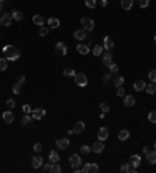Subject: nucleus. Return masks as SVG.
Masks as SVG:
<instances>
[{
	"mask_svg": "<svg viewBox=\"0 0 156 173\" xmlns=\"http://www.w3.org/2000/svg\"><path fill=\"white\" fill-rule=\"evenodd\" d=\"M3 53H5V58L8 61H16L21 58V50L16 47V45H5V47L2 49Z\"/></svg>",
	"mask_w": 156,
	"mask_h": 173,
	"instance_id": "obj_1",
	"label": "nucleus"
},
{
	"mask_svg": "<svg viewBox=\"0 0 156 173\" xmlns=\"http://www.w3.org/2000/svg\"><path fill=\"white\" fill-rule=\"evenodd\" d=\"M69 162H70L72 168H81V165H83V161H81V158L78 154H72L69 158Z\"/></svg>",
	"mask_w": 156,
	"mask_h": 173,
	"instance_id": "obj_2",
	"label": "nucleus"
},
{
	"mask_svg": "<svg viewBox=\"0 0 156 173\" xmlns=\"http://www.w3.org/2000/svg\"><path fill=\"white\" fill-rule=\"evenodd\" d=\"M73 78H75V83H77L78 87H84V86H88V83H89L88 77H86L84 74H77Z\"/></svg>",
	"mask_w": 156,
	"mask_h": 173,
	"instance_id": "obj_3",
	"label": "nucleus"
},
{
	"mask_svg": "<svg viewBox=\"0 0 156 173\" xmlns=\"http://www.w3.org/2000/svg\"><path fill=\"white\" fill-rule=\"evenodd\" d=\"M13 22V16L11 13H2V16H0V25L3 27H10Z\"/></svg>",
	"mask_w": 156,
	"mask_h": 173,
	"instance_id": "obj_4",
	"label": "nucleus"
},
{
	"mask_svg": "<svg viewBox=\"0 0 156 173\" xmlns=\"http://www.w3.org/2000/svg\"><path fill=\"white\" fill-rule=\"evenodd\" d=\"M81 25H83V30H86V31L94 30V20L91 19V17H83V19H81Z\"/></svg>",
	"mask_w": 156,
	"mask_h": 173,
	"instance_id": "obj_5",
	"label": "nucleus"
},
{
	"mask_svg": "<svg viewBox=\"0 0 156 173\" xmlns=\"http://www.w3.org/2000/svg\"><path fill=\"white\" fill-rule=\"evenodd\" d=\"M103 66H106V67H109L114 62V56H113V52L111 50H106L105 52V55H103Z\"/></svg>",
	"mask_w": 156,
	"mask_h": 173,
	"instance_id": "obj_6",
	"label": "nucleus"
},
{
	"mask_svg": "<svg viewBox=\"0 0 156 173\" xmlns=\"http://www.w3.org/2000/svg\"><path fill=\"white\" fill-rule=\"evenodd\" d=\"M55 52H56V55H59V56H66L67 55V45L64 42H58L55 45Z\"/></svg>",
	"mask_w": 156,
	"mask_h": 173,
	"instance_id": "obj_7",
	"label": "nucleus"
},
{
	"mask_svg": "<svg viewBox=\"0 0 156 173\" xmlns=\"http://www.w3.org/2000/svg\"><path fill=\"white\" fill-rule=\"evenodd\" d=\"M100 168H98V165L95 162H88V164H84V167H83V171L84 173H97Z\"/></svg>",
	"mask_w": 156,
	"mask_h": 173,
	"instance_id": "obj_8",
	"label": "nucleus"
},
{
	"mask_svg": "<svg viewBox=\"0 0 156 173\" xmlns=\"http://www.w3.org/2000/svg\"><path fill=\"white\" fill-rule=\"evenodd\" d=\"M91 150H92L94 153H103V150H105V143H103V140H97V142H94L92 145H91Z\"/></svg>",
	"mask_w": 156,
	"mask_h": 173,
	"instance_id": "obj_9",
	"label": "nucleus"
},
{
	"mask_svg": "<svg viewBox=\"0 0 156 173\" xmlns=\"http://www.w3.org/2000/svg\"><path fill=\"white\" fill-rule=\"evenodd\" d=\"M44 115H45V109L44 108H36V109H33V111H31V117H33L34 120H41Z\"/></svg>",
	"mask_w": 156,
	"mask_h": 173,
	"instance_id": "obj_10",
	"label": "nucleus"
},
{
	"mask_svg": "<svg viewBox=\"0 0 156 173\" xmlns=\"http://www.w3.org/2000/svg\"><path fill=\"white\" fill-rule=\"evenodd\" d=\"M56 147H58V150H67L70 147V140L66 137H61L56 140Z\"/></svg>",
	"mask_w": 156,
	"mask_h": 173,
	"instance_id": "obj_11",
	"label": "nucleus"
},
{
	"mask_svg": "<svg viewBox=\"0 0 156 173\" xmlns=\"http://www.w3.org/2000/svg\"><path fill=\"white\" fill-rule=\"evenodd\" d=\"M2 119H3L5 123H13V120H14V114L11 112V109H8V111H5V112L2 114Z\"/></svg>",
	"mask_w": 156,
	"mask_h": 173,
	"instance_id": "obj_12",
	"label": "nucleus"
},
{
	"mask_svg": "<svg viewBox=\"0 0 156 173\" xmlns=\"http://www.w3.org/2000/svg\"><path fill=\"white\" fill-rule=\"evenodd\" d=\"M97 137H98V140H103V142H105V140L109 137V130H108V128H100Z\"/></svg>",
	"mask_w": 156,
	"mask_h": 173,
	"instance_id": "obj_13",
	"label": "nucleus"
},
{
	"mask_svg": "<svg viewBox=\"0 0 156 173\" xmlns=\"http://www.w3.org/2000/svg\"><path fill=\"white\" fill-rule=\"evenodd\" d=\"M134 103H136V98H134L133 95H126V94H125V97H123V105H125L126 108H131V106H134Z\"/></svg>",
	"mask_w": 156,
	"mask_h": 173,
	"instance_id": "obj_14",
	"label": "nucleus"
},
{
	"mask_svg": "<svg viewBox=\"0 0 156 173\" xmlns=\"http://www.w3.org/2000/svg\"><path fill=\"white\" fill-rule=\"evenodd\" d=\"M73 38L78 39V41H83V39H86V38H88V31H86V30H83V28H81V30H77L75 33H73Z\"/></svg>",
	"mask_w": 156,
	"mask_h": 173,
	"instance_id": "obj_15",
	"label": "nucleus"
},
{
	"mask_svg": "<svg viewBox=\"0 0 156 173\" xmlns=\"http://www.w3.org/2000/svg\"><path fill=\"white\" fill-rule=\"evenodd\" d=\"M141 162H142V159H141V156L139 154H133V156L130 158V164H131V167H139L141 165Z\"/></svg>",
	"mask_w": 156,
	"mask_h": 173,
	"instance_id": "obj_16",
	"label": "nucleus"
},
{
	"mask_svg": "<svg viewBox=\"0 0 156 173\" xmlns=\"http://www.w3.org/2000/svg\"><path fill=\"white\" fill-rule=\"evenodd\" d=\"M103 49L105 50H113L114 49V41L109 38V36H106L105 41H103Z\"/></svg>",
	"mask_w": 156,
	"mask_h": 173,
	"instance_id": "obj_17",
	"label": "nucleus"
},
{
	"mask_svg": "<svg viewBox=\"0 0 156 173\" xmlns=\"http://www.w3.org/2000/svg\"><path fill=\"white\" fill-rule=\"evenodd\" d=\"M145 156H147V161H148L150 164H156V150H148L145 153Z\"/></svg>",
	"mask_w": 156,
	"mask_h": 173,
	"instance_id": "obj_18",
	"label": "nucleus"
},
{
	"mask_svg": "<svg viewBox=\"0 0 156 173\" xmlns=\"http://www.w3.org/2000/svg\"><path fill=\"white\" fill-rule=\"evenodd\" d=\"M133 3H134V0H120V6L125 11H130L133 8Z\"/></svg>",
	"mask_w": 156,
	"mask_h": 173,
	"instance_id": "obj_19",
	"label": "nucleus"
},
{
	"mask_svg": "<svg viewBox=\"0 0 156 173\" xmlns=\"http://www.w3.org/2000/svg\"><path fill=\"white\" fill-rule=\"evenodd\" d=\"M113 83H114V86H116V87H120V86H122V84L125 83V78L116 74V75L113 77Z\"/></svg>",
	"mask_w": 156,
	"mask_h": 173,
	"instance_id": "obj_20",
	"label": "nucleus"
},
{
	"mask_svg": "<svg viewBox=\"0 0 156 173\" xmlns=\"http://www.w3.org/2000/svg\"><path fill=\"white\" fill-rule=\"evenodd\" d=\"M42 158H39V156H33L31 158V165L34 167V168H41L42 167Z\"/></svg>",
	"mask_w": 156,
	"mask_h": 173,
	"instance_id": "obj_21",
	"label": "nucleus"
},
{
	"mask_svg": "<svg viewBox=\"0 0 156 173\" xmlns=\"http://www.w3.org/2000/svg\"><path fill=\"white\" fill-rule=\"evenodd\" d=\"M84 131V122H77L75 126H73V134H80V133H83Z\"/></svg>",
	"mask_w": 156,
	"mask_h": 173,
	"instance_id": "obj_22",
	"label": "nucleus"
},
{
	"mask_svg": "<svg viewBox=\"0 0 156 173\" xmlns=\"http://www.w3.org/2000/svg\"><path fill=\"white\" fill-rule=\"evenodd\" d=\"M11 16H13V20H16V22H22L24 20V14L21 11H17V10L11 11Z\"/></svg>",
	"mask_w": 156,
	"mask_h": 173,
	"instance_id": "obj_23",
	"label": "nucleus"
},
{
	"mask_svg": "<svg viewBox=\"0 0 156 173\" xmlns=\"http://www.w3.org/2000/svg\"><path fill=\"white\" fill-rule=\"evenodd\" d=\"M133 87H134V90H137V92H141V90H144V89H145V83H144L142 80H137V81H134Z\"/></svg>",
	"mask_w": 156,
	"mask_h": 173,
	"instance_id": "obj_24",
	"label": "nucleus"
},
{
	"mask_svg": "<svg viewBox=\"0 0 156 173\" xmlns=\"http://www.w3.org/2000/svg\"><path fill=\"white\" fill-rule=\"evenodd\" d=\"M77 52L80 55H88L89 53V47H88V45H84V44H78L77 45Z\"/></svg>",
	"mask_w": 156,
	"mask_h": 173,
	"instance_id": "obj_25",
	"label": "nucleus"
},
{
	"mask_svg": "<svg viewBox=\"0 0 156 173\" xmlns=\"http://www.w3.org/2000/svg\"><path fill=\"white\" fill-rule=\"evenodd\" d=\"M33 22H34V25H39V27H42L44 25V17L41 16V14H36V16H33Z\"/></svg>",
	"mask_w": 156,
	"mask_h": 173,
	"instance_id": "obj_26",
	"label": "nucleus"
},
{
	"mask_svg": "<svg viewBox=\"0 0 156 173\" xmlns=\"http://www.w3.org/2000/svg\"><path fill=\"white\" fill-rule=\"evenodd\" d=\"M117 137H119V140H126L128 137H130V131H128V130H122L120 133H119Z\"/></svg>",
	"mask_w": 156,
	"mask_h": 173,
	"instance_id": "obj_27",
	"label": "nucleus"
},
{
	"mask_svg": "<svg viewBox=\"0 0 156 173\" xmlns=\"http://www.w3.org/2000/svg\"><path fill=\"white\" fill-rule=\"evenodd\" d=\"M145 90L148 94H154L156 92V83H153V81H151L150 84H145Z\"/></svg>",
	"mask_w": 156,
	"mask_h": 173,
	"instance_id": "obj_28",
	"label": "nucleus"
},
{
	"mask_svg": "<svg viewBox=\"0 0 156 173\" xmlns=\"http://www.w3.org/2000/svg\"><path fill=\"white\" fill-rule=\"evenodd\" d=\"M102 53H103V47H102V45H94V49H92V55H94V56H100Z\"/></svg>",
	"mask_w": 156,
	"mask_h": 173,
	"instance_id": "obj_29",
	"label": "nucleus"
},
{
	"mask_svg": "<svg viewBox=\"0 0 156 173\" xmlns=\"http://www.w3.org/2000/svg\"><path fill=\"white\" fill-rule=\"evenodd\" d=\"M49 25H50V28H58V27H59V19L50 17V19H49Z\"/></svg>",
	"mask_w": 156,
	"mask_h": 173,
	"instance_id": "obj_30",
	"label": "nucleus"
},
{
	"mask_svg": "<svg viewBox=\"0 0 156 173\" xmlns=\"http://www.w3.org/2000/svg\"><path fill=\"white\" fill-rule=\"evenodd\" d=\"M31 120H33V117H31V114H25V115L22 117V125H24V126H27V125H30V123H31Z\"/></svg>",
	"mask_w": 156,
	"mask_h": 173,
	"instance_id": "obj_31",
	"label": "nucleus"
},
{
	"mask_svg": "<svg viewBox=\"0 0 156 173\" xmlns=\"http://www.w3.org/2000/svg\"><path fill=\"white\" fill-rule=\"evenodd\" d=\"M49 159H50V162H59V154L56 151H50Z\"/></svg>",
	"mask_w": 156,
	"mask_h": 173,
	"instance_id": "obj_32",
	"label": "nucleus"
},
{
	"mask_svg": "<svg viewBox=\"0 0 156 173\" xmlns=\"http://www.w3.org/2000/svg\"><path fill=\"white\" fill-rule=\"evenodd\" d=\"M62 75H64V77H75V75H77V72L73 70V69H70V67H67V69H64V70H62Z\"/></svg>",
	"mask_w": 156,
	"mask_h": 173,
	"instance_id": "obj_33",
	"label": "nucleus"
},
{
	"mask_svg": "<svg viewBox=\"0 0 156 173\" xmlns=\"http://www.w3.org/2000/svg\"><path fill=\"white\" fill-rule=\"evenodd\" d=\"M50 171H52V173H61V167H59V164H58V162H52V165H50Z\"/></svg>",
	"mask_w": 156,
	"mask_h": 173,
	"instance_id": "obj_34",
	"label": "nucleus"
},
{
	"mask_svg": "<svg viewBox=\"0 0 156 173\" xmlns=\"http://www.w3.org/2000/svg\"><path fill=\"white\" fill-rule=\"evenodd\" d=\"M22 86H24V84H21V83H14V86H13V92H14L16 95H19V94L22 92Z\"/></svg>",
	"mask_w": 156,
	"mask_h": 173,
	"instance_id": "obj_35",
	"label": "nucleus"
},
{
	"mask_svg": "<svg viewBox=\"0 0 156 173\" xmlns=\"http://www.w3.org/2000/svg\"><path fill=\"white\" fill-rule=\"evenodd\" d=\"M6 67H8V59L6 58H0V72L6 70Z\"/></svg>",
	"mask_w": 156,
	"mask_h": 173,
	"instance_id": "obj_36",
	"label": "nucleus"
},
{
	"mask_svg": "<svg viewBox=\"0 0 156 173\" xmlns=\"http://www.w3.org/2000/svg\"><path fill=\"white\" fill-rule=\"evenodd\" d=\"M49 33H50V28H49V27H45V25L39 27V34H41V36H47Z\"/></svg>",
	"mask_w": 156,
	"mask_h": 173,
	"instance_id": "obj_37",
	"label": "nucleus"
},
{
	"mask_svg": "<svg viewBox=\"0 0 156 173\" xmlns=\"http://www.w3.org/2000/svg\"><path fill=\"white\" fill-rule=\"evenodd\" d=\"M109 72H111V74H113V75H116V74H117V72H119V66L116 64V62H113V64H111V66H109Z\"/></svg>",
	"mask_w": 156,
	"mask_h": 173,
	"instance_id": "obj_38",
	"label": "nucleus"
},
{
	"mask_svg": "<svg viewBox=\"0 0 156 173\" xmlns=\"http://www.w3.org/2000/svg\"><path fill=\"white\" fill-rule=\"evenodd\" d=\"M80 151H81V154H89V153L92 151V150H91V147H89V145H83V147L80 148Z\"/></svg>",
	"mask_w": 156,
	"mask_h": 173,
	"instance_id": "obj_39",
	"label": "nucleus"
},
{
	"mask_svg": "<svg viewBox=\"0 0 156 173\" xmlns=\"http://www.w3.org/2000/svg\"><path fill=\"white\" fill-rule=\"evenodd\" d=\"M84 3L88 8H95L97 6V0H84Z\"/></svg>",
	"mask_w": 156,
	"mask_h": 173,
	"instance_id": "obj_40",
	"label": "nucleus"
},
{
	"mask_svg": "<svg viewBox=\"0 0 156 173\" xmlns=\"http://www.w3.org/2000/svg\"><path fill=\"white\" fill-rule=\"evenodd\" d=\"M131 170V164L128 162V164H122V167H120V171H123V173H126V171H130Z\"/></svg>",
	"mask_w": 156,
	"mask_h": 173,
	"instance_id": "obj_41",
	"label": "nucleus"
},
{
	"mask_svg": "<svg viewBox=\"0 0 156 173\" xmlns=\"http://www.w3.org/2000/svg\"><path fill=\"white\" fill-rule=\"evenodd\" d=\"M148 78H150V81L156 83V69H153V70H150V72H148Z\"/></svg>",
	"mask_w": 156,
	"mask_h": 173,
	"instance_id": "obj_42",
	"label": "nucleus"
},
{
	"mask_svg": "<svg viewBox=\"0 0 156 173\" xmlns=\"http://www.w3.org/2000/svg\"><path fill=\"white\" fill-rule=\"evenodd\" d=\"M111 80H113V74H111V72H108V74L103 75V83H109Z\"/></svg>",
	"mask_w": 156,
	"mask_h": 173,
	"instance_id": "obj_43",
	"label": "nucleus"
},
{
	"mask_svg": "<svg viewBox=\"0 0 156 173\" xmlns=\"http://www.w3.org/2000/svg\"><path fill=\"white\" fill-rule=\"evenodd\" d=\"M6 108L8 109H14L16 108V102H14V100H11V98L6 100Z\"/></svg>",
	"mask_w": 156,
	"mask_h": 173,
	"instance_id": "obj_44",
	"label": "nucleus"
},
{
	"mask_svg": "<svg viewBox=\"0 0 156 173\" xmlns=\"http://www.w3.org/2000/svg\"><path fill=\"white\" fill-rule=\"evenodd\" d=\"M148 120H150L151 123H156V111L148 112Z\"/></svg>",
	"mask_w": 156,
	"mask_h": 173,
	"instance_id": "obj_45",
	"label": "nucleus"
},
{
	"mask_svg": "<svg viewBox=\"0 0 156 173\" xmlns=\"http://www.w3.org/2000/svg\"><path fill=\"white\" fill-rule=\"evenodd\" d=\"M100 109H102V112H109V105L108 103H100Z\"/></svg>",
	"mask_w": 156,
	"mask_h": 173,
	"instance_id": "obj_46",
	"label": "nucleus"
},
{
	"mask_svg": "<svg viewBox=\"0 0 156 173\" xmlns=\"http://www.w3.org/2000/svg\"><path fill=\"white\" fill-rule=\"evenodd\" d=\"M33 151H34V153H41V151H42V145H41V143H34Z\"/></svg>",
	"mask_w": 156,
	"mask_h": 173,
	"instance_id": "obj_47",
	"label": "nucleus"
},
{
	"mask_svg": "<svg viewBox=\"0 0 156 173\" xmlns=\"http://www.w3.org/2000/svg\"><path fill=\"white\" fill-rule=\"evenodd\" d=\"M150 5V0H139V6L141 8H147Z\"/></svg>",
	"mask_w": 156,
	"mask_h": 173,
	"instance_id": "obj_48",
	"label": "nucleus"
},
{
	"mask_svg": "<svg viewBox=\"0 0 156 173\" xmlns=\"http://www.w3.org/2000/svg\"><path fill=\"white\" fill-rule=\"evenodd\" d=\"M117 95L119 97H125V89L120 86V87H117Z\"/></svg>",
	"mask_w": 156,
	"mask_h": 173,
	"instance_id": "obj_49",
	"label": "nucleus"
},
{
	"mask_svg": "<svg viewBox=\"0 0 156 173\" xmlns=\"http://www.w3.org/2000/svg\"><path fill=\"white\" fill-rule=\"evenodd\" d=\"M31 111H33V109H31L28 105H24V112H25V114H31Z\"/></svg>",
	"mask_w": 156,
	"mask_h": 173,
	"instance_id": "obj_50",
	"label": "nucleus"
},
{
	"mask_svg": "<svg viewBox=\"0 0 156 173\" xmlns=\"http://www.w3.org/2000/svg\"><path fill=\"white\" fill-rule=\"evenodd\" d=\"M50 165H52V162H49V164H42V170H44V171H50Z\"/></svg>",
	"mask_w": 156,
	"mask_h": 173,
	"instance_id": "obj_51",
	"label": "nucleus"
},
{
	"mask_svg": "<svg viewBox=\"0 0 156 173\" xmlns=\"http://www.w3.org/2000/svg\"><path fill=\"white\" fill-rule=\"evenodd\" d=\"M17 83L24 84V83H25V77H19V78H17Z\"/></svg>",
	"mask_w": 156,
	"mask_h": 173,
	"instance_id": "obj_52",
	"label": "nucleus"
},
{
	"mask_svg": "<svg viewBox=\"0 0 156 173\" xmlns=\"http://www.w3.org/2000/svg\"><path fill=\"white\" fill-rule=\"evenodd\" d=\"M106 5H108V0H100V6H103V8H105Z\"/></svg>",
	"mask_w": 156,
	"mask_h": 173,
	"instance_id": "obj_53",
	"label": "nucleus"
},
{
	"mask_svg": "<svg viewBox=\"0 0 156 173\" xmlns=\"http://www.w3.org/2000/svg\"><path fill=\"white\" fill-rule=\"evenodd\" d=\"M148 150H150V148H148V147H147V145H145V147L142 148V151H144V153H147V151H148Z\"/></svg>",
	"mask_w": 156,
	"mask_h": 173,
	"instance_id": "obj_54",
	"label": "nucleus"
},
{
	"mask_svg": "<svg viewBox=\"0 0 156 173\" xmlns=\"http://www.w3.org/2000/svg\"><path fill=\"white\" fill-rule=\"evenodd\" d=\"M0 14H2V3H0Z\"/></svg>",
	"mask_w": 156,
	"mask_h": 173,
	"instance_id": "obj_55",
	"label": "nucleus"
},
{
	"mask_svg": "<svg viewBox=\"0 0 156 173\" xmlns=\"http://www.w3.org/2000/svg\"><path fill=\"white\" fill-rule=\"evenodd\" d=\"M3 2H5V0H0V3H3Z\"/></svg>",
	"mask_w": 156,
	"mask_h": 173,
	"instance_id": "obj_56",
	"label": "nucleus"
},
{
	"mask_svg": "<svg viewBox=\"0 0 156 173\" xmlns=\"http://www.w3.org/2000/svg\"><path fill=\"white\" fill-rule=\"evenodd\" d=\"M154 150H156V142H154Z\"/></svg>",
	"mask_w": 156,
	"mask_h": 173,
	"instance_id": "obj_57",
	"label": "nucleus"
},
{
	"mask_svg": "<svg viewBox=\"0 0 156 173\" xmlns=\"http://www.w3.org/2000/svg\"><path fill=\"white\" fill-rule=\"evenodd\" d=\"M154 41H156V36H154Z\"/></svg>",
	"mask_w": 156,
	"mask_h": 173,
	"instance_id": "obj_58",
	"label": "nucleus"
}]
</instances>
